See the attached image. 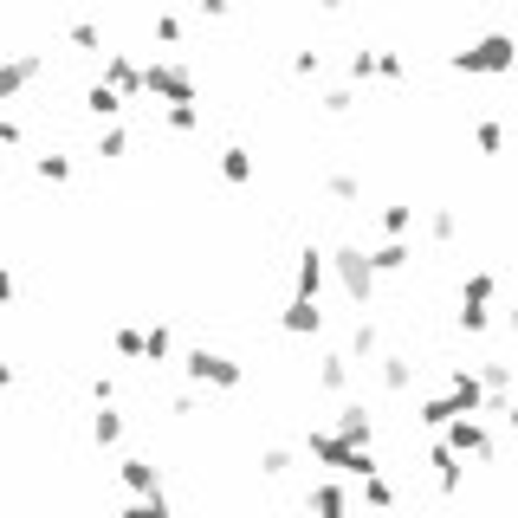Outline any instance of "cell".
Here are the masks:
<instances>
[{
  "instance_id": "obj_8",
  "label": "cell",
  "mask_w": 518,
  "mask_h": 518,
  "mask_svg": "<svg viewBox=\"0 0 518 518\" xmlns=\"http://www.w3.org/2000/svg\"><path fill=\"white\" fill-rule=\"evenodd\" d=\"M214 169H221V182L227 188H247L253 175H259V162H253V149H240V143H227L221 156H214Z\"/></svg>"
},
{
  "instance_id": "obj_30",
  "label": "cell",
  "mask_w": 518,
  "mask_h": 518,
  "mask_svg": "<svg viewBox=\"0 0 518 518\" xmlns=\"http://www.w3.org/2000/svg\"><path fill=\"white\" fill-rule=\"evenodd\" d=\"M156 39H162V46H175V39H182V20H175V13H156Z\"/></svg>"
},
{
  "instance_id": "obj_35",
  "label": "cell",
  "mask_w": 518,
  "mask_h": 518,
  "mask_svg": "<svg viewBox=\"0 0 518 518\" xmlns=\"http://www.w3.org/2000/svg\"><path fill=\"white\" fill-rule=\"evenodd\" d=\"M7 383H13V363H7V357H0V389H7Z\"/></svg>"
},
{
  "instance_id": "obj_14",
  "label": "cell",
  "mask_w": 518,
  "mask_h": 518,
  "mask_svg": "<svg viewBox=\"0 0 518 518\" xmlns=\"http://www.w3.org/2000/svg\"><path fill=\"white\" fill-rule=\"evenodd\" d=\"M169 357H175V331H169V324L143 331V363H169Z\"/></svg>"
},
{
  "instance_id": "obj_23",
  "label": "cell",
  "mask_w": 518,
  "mask_h": 518,
  "mask_svg": "<svg viewBox=\"0 0 518 518\" xmlns=\"http://www.w3.org/2000/svg\"><path fill=\"white\" fill-rule=\"evenodd\" d=\"M305 499H311L318 512H344V506H350V493H344V486H331V480H324V486H311Z\"/></svg>"
},
{
  "instance_id": "obj_31",
  "label": "cell",
  "mask_w": 518,
  "mask_h": 518,
  "mask_svg": "<svg viewBox=\"0 0 518 518\" xmlns=\"http://www.w3.org/2000/svg\"><path fill=\"white\" fill-rule=\"evenodd\" d=\"M350 104H357V98H350V91H324V111H331V117H344Z\"/></svg>"
},
{
  "instance_id": "obj_5",
  "label": "cell",
  "mask_w": 518,
  "mask_h": 518,
  "mask_svg": "<svg viewBox=\"0 0 518 518\" xmlns=\"http://www.w3.org/2000/svg\"><path fill=\"white\" fill-rule=\"evenodd\" d=\"M39 72H46V59H39V52H20V59H0V104H13V98H20V91L33 85Z\"/></svg>"
},
{
  "instance_id": "obj_2",
  "label": "cell",
  "mask_w": 518,
  "mask_h": 518,
  "mask_svg": "<svg viewBox=\"0 0 518 518\" xmlns=\"http://www.w3.org/2000/svg\"><path fill=\"white\" fill-rule=\"evenodd\" d=\"M143 91L162 98V104H188L195 98V72H188L182 59H156V65H143Z\"/></svg>"
},
{
  "instance_id": "obj_7",
  "label": "cell",
  "mask_w": 518,
  "mask_h": 518,
  "mask_svg": "<svg viewBox=\"0 0 518 518\" xmlns=\"http://www.w3.org/2000/svg\"><path fill=\"white\" fill-rule=\"evenodd\" d=\"M104 78H111V85L124 91L130 104H136V98H149V91H143V65H136L130 52H111V59H104Z\"/></svg>"
},
{
  "instance_id": "obj_24",
  "label": "cell",
  "mask_w": 518,
  "mask_h": 518,
  "mask_svg": "<svg viewBox=\"0 0 518 518\" xmlns=\"http://www.w3.org/2000/svg\"><path fill=\"white\" fill-rule=\"evenodd\" d=\"M39 182H72V156H59V149H52V156H39Z\"/></svg>"
},
{
  "instance_id": "obj_25",
  "label": "cell",
  "mask_w": 518,
  "mask_h": 518,
  "mask_svg": "<svg viewBox=\"0 0 518 518\" xmlns=\"http://www.w3.org/2000/svg\"><path fill=\"white\" fill-rule=\"evenodd\" d=\"M324 195H337V201H357L363 195V182L350 169H337V175H324Z\"/></svg>"
},
{
  "instance_id": "obj_12",
  "label": "cell",
  "mask_w": 518,
  "mask_h": 518,
  "mask_svg": "<svg viewBox=\"0 0 518 518\" xmlns=\"http://www.w3.org/2000/svg\"><path fill=\"white\" fill-rule=\"evenodd\" d=\"M337 434H344V441H357V447H370V434H376L370 408H363V402H350L344 415H337Z\"/></svg>"
},
{
  "instance_id": "obj_1",
  "label": "cell",
  "mask_w": 518,
  "mask_h": 518,
  "mask_svg": "<svg viewBox=\"0 0 518 518\" xmlns=\"http://www.w3.org/2000/svg\"><path fill=\"white\" fill-rule=\"evenodd\" d=\"M188 383H195V389H240V383H247V370H240L227 350L201 344V350H188Z\"/></svg>"
},
{
  "instance_id": "obj_36",
  "label": "cell",
  "mask_w": 518,
  "mask_h": 518,
  "mask_svg": "<svg viewBox=\"0 0 518 518\" xmlns=\"http://www.w3.org/2000/svg\"><path fill=\"white\" fill-rule=\"evenodd\" d=\"M318 7H324V13H344V7H350V0H318Z\"/></svg>"
},
{
  "instance_id": "obj_26",
  "label": "cell",
  "mask_w": 518,
  "mask_h": 518,
  "mask_svg": "<svg viewBox=\"0 0 518 518\" xmlns=\"http://www.w3.org/2000/svg\"><path fill=\"white\" fill-rule=\"evenodd\" d=\"M350 357H376V324H370V318L350 331Z\"/></svg>"
},
{
  "instance_id": "obj_17",
  "label": "cell",
  "mask_w": 518,
  "mask_h": 518,
  "mask_svg": "<svg viewBox=\"0 0 518 518\" xmlns=\"http://www.w3.org/2000/svg\"><path fill=\"white\" fill-rule=\"evenodd\" d=\"M370 266L376 272H408V247H402V240H383V247L370 253Z\"/></svg>"
},
{
  "instance_id": "obj_6",
  "label": "cell",
  "mask_w": 518,
  "mask_h": 518,
  "mask_svg": "<svg viewBox=\"0 0 518 518\" xmlns=\"http://www.w3.org/2000/svg\"><path fill=\"white\" fill-rule=\"evenodd\" d=\"M447 447H454V454H473V460H493V441H486V428L480 421H447Z\"/></svg>"
},
{
  "instance_id": "obj_9",
  "label": "cell",
  "mask_w": 518,
  "mask_h": 518,
  "mask_svg": "<svg viewBox=\"0 0 518 518\" xmlns=\"http://www.w3.org/2000/svg\"><path fill=\"white\" fill-rule=\"evenodd\" d=\"M124 104H130V98H124V91L111 85V78H98V85L85 91V111L98 117V124H117V111H124Z\"/></svg>"
},
{
  "instance_id": "obj_15",
  "label": "cell",
  "mask_w": 518,
  "mask_h": 518,
  "mask_svg": "<svg viewBox=\"0 0 518 518\" xmlns=\"http://www.w3.org/2000/svg\"><path fill=\"white\" fill-rule=\"evenodd\" d=\"M454 415H460L454 395H421V421H428V428H447Z\"/></svg>"
},
{
  "instance_id": "obj_18",
  "label": "cell",
  "mask_w": 518,
  "mask_h": 518,
  "mask_svg": "<svg viewBox=\"0 0 518 518\" xmlns=\"http://www.w3.org/2000/svg\"><path fill=\"white\" fill-rule=\"evenodd\" d=\"M111 350H117V357H124V363H143V331H130V324H117V331H111Z\"/></svg>"
},
{
  "instance_id": "obj_28",
  "label": "cell",
  "mask_w": 518,
  "mask_h": 518,
  "mask_svg": "<svg viewBox=\"0 0 518 518\" xmlns=\"http://www.w3.org/2000/svg\"><path fill=\"white\" fill-rule=\"evenodd\" d=\"M259 467H266V480H279V473L292 467V454H285V447H266V454H259Z\"/></svg>"
},
{
  "instance_id": "obj_33",
  "label": "cell",
  "mask_w": 518,
  "mask_h": 518,
  "mask_svg": "<svg viewBox=\"0 0 518 518\" xmlns=\"http://www.w3.org/2000/svg\"><path fill=\"white\" fill-rule=\"evenodd\" d=\"M195 7H201V13H208V20H221V13H227V7H234V0H195Z\"/></svg>"
},
{
  "instance_id": "obj_34",
  "label": "cell",
  "mask_w": 518,
  "mask_h": 518,
  "mask_svg": "<svg viewBox=\"0 0 518 518\" xmlns=\"http://www.w3.org/2000/svg\"><path fill=\"white\" fill-rule=\"evenodd\" d=\"M0 305H13V272L0 266Z\"/></svg>"
},
{
  "instance_id": "obj_4",
  "label": "cell",
  "mask_w": 518,
  "mask_h": 518,
  "mask_svg": "<svg viewBox=\"0 0 518 518\" xmlns=\"http://www.w3.org/2000/svg\"><path fill=\"white\" fill-rule=\"evenodd\" d=\"M454 72H512V39H506V33L473 39V46L454 59Z\"/></svg>"
},
{
  "instance_id": "obj_20",
  "label": "cell",
  "mask_w": 518,
  "mask_h": 518,
  "mask_svg": "<svg viewBox=\"0 0 518 518\" xmlns=\"http://www.w3.org/2000/svg\"><path fill=\"white\" fill-rule=\"evenodd\" d=\"M318 389H350V357H324L318 363Z\"/></svg>"
},
{
  "instance_id": "obj_10",
  "label": "cell",
  "mask_w": 518,
  "mask_h": 518,
  "mask_svg": "<svg viewBox=\"0 0 518 518\" xmlns=\"http://www.w3.org/2000/svg\"><path fill=\"white\" fill-rule=\"evenodd\" d=\"M279 324H285L292 337H318V331H324V311H318V298H292Z\"/></svg>"
},
{
  "instance_id": "obj_11",
  "label": "cell",
  "mask_w": 518,
  "mask_h": 518,
  "mask_svg": "<svg viewBox=\"0 0 518 518\" xmlns=\"http://www.w3.org/2000/svg\"><path fill=\"white\" fill-rule=\"evenodd\" d=\"M324 292V259H318V247H305L298 253V279H292V298H318Z\"/></svg>"
},
{
  "instance_id": "obj_22",
  "label": "cell",
  "mask_w": 518,
  "mask_h": 518,
  "mask_svg": "<svg viewBox=\"0 0 518 518\" xmlns=\"http://www.w3.org/2000/svg\"><path fill=\"white\" fill-rule=\"evenodd\" d=\"M65 46H78V52H98V46H104V33H98L91 20H72V26H65Z\"/></svg>"
},
{
  "instance_id": "obj_27",
  "label": "cell",
  "mask_w": 518,
  "mask_h": 518,
  "mask_svg": "<svg viewBox=\"0 0 518 518\" xmlns=\"http://www.w3.org/2000/svg\"><path fill=\"white\" fill-rule=\"evenodd\" d=\"M408 221H415V214H408L402 201H395V208H383V234H389V240H402V234H408Z\"/></svg>"
},
{
  "instance_id": "obj_29",
  "label": "cell",
  "mask_w": 518,
  "mask_h": 518,
  "mask_svg": "<svg viewBox=\"0 0 518 518\" xmlns=\"http://www.w3.org/2000/svg\"><path fill=\"white\" fill-rule=\"evenodd\" d=\"M318 72H324L318 52H292V78H318Z\"/></svg>"
},
{
  "instance_id": "obj_13",
  "label": "cell",
  "mask_w": 518,
  "mask_h": 518,
  "mask_svg": "<svg viewBox=\"0 0 518 518\" xmlns=\"http://www.w3.org/2000/svg\"><path fill=\"white\" fill-rule=\"evenodd\" d=\"M91 441H98V447L124 441V415H117V402H98V415H91Z\"/></svg>"
},
{
  "instance_id": "obj_16",
  "label": "cell",
  "mask_w": 518,
  "mask_h": 518,
  "mask_svg": "<svg viewBox=\"0 0 518 518\" xmlns=\"http://www.w3.org/2000/svg\"><path fill=\"white\" fill-rule=\"evenodd\" d=\"M162 124H169L175 136H188V130H201V111H195V98H188V104H162Z\"/></svg>"
},
{
  "instance_id": "obj_32",
  "label": "cell",
  "mask_w": 518,
  "mask_h": 518,
  "mask_svg": "<svg viewBox=\"0 0 518 518\" xmlns=\"http://www.w3.org/2000/svg\"><path fill=\"white\" fill-rule=\"evenodd\" d=\"M20 136H26V130L13 124V117H0V149H20Z\"/></svg>"
},
{
  "instance_id": "obj_19",
  "label": "cell",
  "mask_w": 518,
  "mask_h": 518,
  "mask_svg": "<svg viewBox=\"0 0 518 518\" xmlns=\"http://www.w3.org/2000/svg\"><path fill=\"white\" fill-rule=\"evenodd\" d=\"M124 149H130V130H124V124H104V130H98V156H104V162H117Z\"/></svg>"
},
{
  "instance_id": "obj_3",
  "label": "cell",
  "mask_w": 518,
  "mask_h": 518,
  "mask_svg": "<svg viewBox=\"0 0 518 518\" xmlns=\"http://www.w3.org/2000/svg\"><path fill=\"white\" fill-rule=\"evenodd\" d=\"M331 266H337V285L350 292V305H370L376 279H383V272L370 266V253H363V247H337V253H331Z\"/></svg>"
},
{
  "instance_id": "obj_21",
  "label": "cell",
  "mask_w": 518,
  "mask_h": 518,
  "mask_svg": "<svg viewBox=\"0 0 518 518\" xmlns=\"http://www.w3.org/2000/svg\"><path fill=\"white\" fill-rule=\"evenodd\" d=\"M376 376H383V389H408V383H415L408 357H383V363H376Z\"/></svg>"
}]
</instances>
